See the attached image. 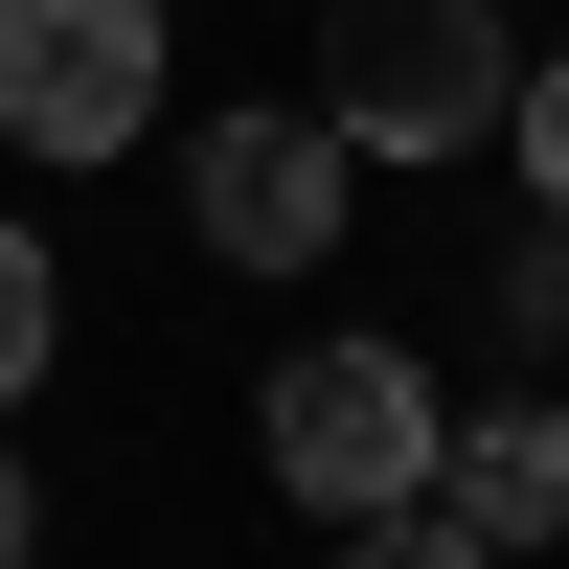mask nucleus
I'll return each mask as SVG.
<instances>
[{"label":"nucleus","instance_id":"1","mask_svg":"<svg viewBox=\"0 0 569 569\" xmlns=\"http://www.w3.org/2000/svg\"><path fill=\"white\" fill-rule=\"evenodd\" d=\"M501 91H525L501 0H319V91L297 114L342 160H456V137H501Z\"/></svg>","mask_w":569,"mask_h":569},{"label":"nucleus","instance_id":"2","mask_svg":"<svg viewBox=\"0 0 569 569\" xmlns=\"http://www.w3.org/2000/svg\"><path fill=\"white\" fill-rule=\"evenodd\" d=\"M433 365L410 342H297L273 365V479L319 501V525H388V501H433Z\"/></svg>","mask_w":569,"mask_h":569},{"label":"nucleus","instance_id":"3","mask_svg":"<svg viewBox=\"0 0 569 569\" xmlns=\"http://www.w3.org/2000/svg\"><path fill=\"white\" fill-rule=\"evenodd\" d=\"M160 114V0H0V137L23 160H137Z\"/></svg>","mask_w":569,"mask_h":569},{"label":"nucleus","instance_id":"4","mask_svg":"<svg viewBox=\"0 0 569 569\" xmlns=\"http://www.w3.org/2000/svg\"><path fill=\"white\" fill-rule=\"evenodd\" d=\"M342 137H319V114H206V137H182V228H206V251L228 273H319V251H342Z\"/></svg>","mask_w":569,"mask_h":569},{"label":"nucleus","instance_id":"5","mask_svg":"<svg viewBox=\"0 0 569 569\" xmlns=\"http://www.w3.org/2000/svg\"><path fill=\"white\" fill-rule=\"evenodd\" d=\"M433 501H456L501 569H525V547L569 525V410H479V433H433Z\"/></svg>","mask_w":569,"mask_h":569},{"label":"nucleus","instance_id":"6","mask_svg":"<svg viewBox=\"0 0 569 569\" xmlns=\"http://www.w3.org/2000/svg\"><path fill=\"white\" fill-rule=\"evenodd\" d=\"M319 569H501V547L456 525V501H388V525H342V547H319Z\"/></svg>","mask_w":569,"mask_h":569},{"label":"nucleus","instance_id":"7","mask_svg":"<svg viewBox=\"0 0 569 569\" xmlns=\"http://www.w3.org/2000/svg\"><path fill=\"white\" fill-rule=\"evenodd\" d=\"M23 388H46V251L0 228V410H23Z\"/></svg>","mask_w":569,"mask_h":569},{"label":"nucleus","instance_id":"8","mask_svg":"<svg viewBox=\"0 0 569 569\" xmlns=\"http://www.w3.org/2000/svg\"><path fill=\"white\" fill-rule=\"evenodd\" d=\"M501 114H525V182H547V228H569V46H547L525 91H501Z\"/></svg>","mask_w":569,"mask_h":569},{"label":"nucleus","instance_id":"9","mask_svg":"<svg viewBox=\"0 0 569 569\" xmlns=\"http://www.w3.org/2000/svg\"><path fill=\"white\" fill-rule=\"evenodd\" d=\"M23 547H46V501H23V456H0V569H23Z\"/></svg>","mask_w":569,"mask_h":569}]
</instances>
